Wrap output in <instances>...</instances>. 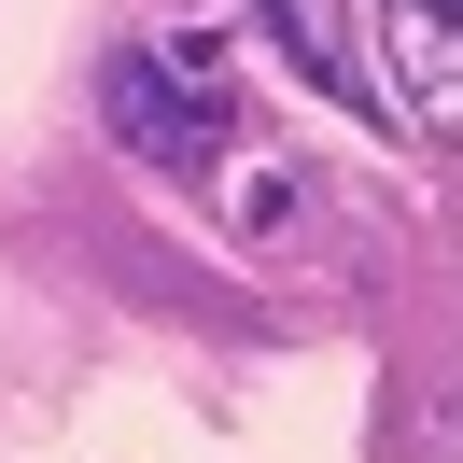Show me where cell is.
Instances as JSON below:
<instances>
[{
    "label": "cell",
    "mask_w": 463,
    "mask_h": 463,
    "mask_svg": "<svg viewBox=\"0 0 463 463\" xmlns=\"http://www.w3.org/2000/svg\"><path fill=\"white\" fill-rule=\"evenodd\" d=\"M379 57H393L407 127H449L463 113V14L449 0H379Z\"/></svg>",
    "instance_id": "2"
},
{
    "label": "cell",
    "mask_w": 463,
    "mask_h": 463,
    "mask_svg": "<svg viewBox=\"0 0 463 463\" xmlns=\"http://www.w3.org/2000/svg\"><path fill=\"white\" fill-rule=\"evenodd\" d=\"M267 43L295 57V85H351V43H337V0H253Z\"/></svg>",
    "instance_id": "3"
},
{
    "label": "cell",
    "mask_w": 463,
    "mask_h": 463,
    "mask_svg": "<svg viewBox=\"0 0 463 463\" xmlns=\"http://www.w3.org/2000/svg\"><path fill=\"white\" fill-rule=\"evenodd\" d=\"M99 113H113V141L141 155V169H211V155H225V85H211L197 57H155V43H127V57L99 71Z\"/></svg>",
    "instance_id": "1"
}]
</instances>
